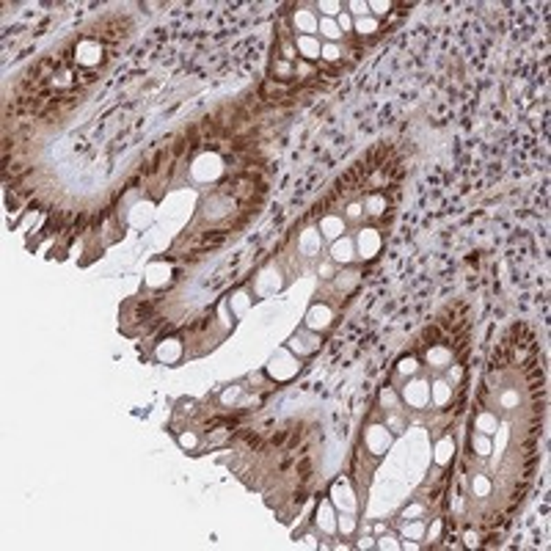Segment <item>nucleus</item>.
Returning <instances> with one entry per match:
<instances>
[{
    "label": "nucleus",
    "mask_w": 551,
    "mask_h": 551,
    "mask_svg": "<svg viewBox=\"0 0 551 551\" xmlns=\"http://www.w3.org/2000/svg\"><path fill=\"white\" fill-rule=\"evenodd\" d=\"M295 372H298V361L289 356L287 350H279L270 361V375L276 381H284V378H292Z\"/></svg>",
    "instance_id": "1"
},
{
    "label": "nucleus",
    "mask_w": 551,
    "mask_h": 551,
    "mask_svg": "<svg viewBox=\"0 0 551 551\" xmlns=\"http://www.w3.org/2000/svg\"><path fill=\"white\" fill-rule=\"evenodd\" d=\"M405 400H408V405H414V408H422L427 400H430V386L427 383H422V381H414V383H408L405 386Z\"/></svg>",
    "instance_id": "2"
},
{
    "label": "nucleus",
    "mask_w": 551,
    "mask_h": 551,
    "mask_svg": "<svg viewBox=\"0 0 551 551\" xmlns=\"http://www.w3.org/2000/svg\"><path fill=\"white\" fill-rule=\"evenodd\" d=\"M378 248H381V237L375 234V229H364L358 234V254H361V259H372L378 254Z\"/></svg>",
    "instance_id": "3"
},
{
    "label": "nucleus",
    "mask_w": 551,
    "mask_h": 551,
    "mask_svg": "<svg viewBox=\"0 0 551 551\" xmlns=\"http://www.w3.org/2000/svg\"><path fill=\"white\" fill-rule=\"evenodd\" d=\"M331 325V309L328 306H312V312L306 317V328L312 331H322Z\"/></svg>",
    "instance_id": "4"
},
{
    "label": "nucleus",
    "mask_w": 551,
    "mask_h": 551,
    "mask_svg": "<svg viewBox=\"0 0 551 551\" xmlns=\"http://www.w3.org/2000/svg\"><path fill=\"white\" fill-rule=\"evenodd\" d=\"M334 501H336V507H342L345 513H350V510L356 507L353 491L348 488V483H345V480H339V483L334 485Z\"/></svg>",
    "instance_id": "5"
},
{
    "label": "nucleus",
    "mask_w": 551,
    "mask_h": 551,
    "mask_svg": "<svg viewBox=\"0 0 551 551\" xmlns=\"http://www.w3.org/2000/svg\"><path fill=\"white\" fill-rule=\"evenodd\" d=\"M331 256H334V262H342V265L353 262V240H348V237L336 240L334 248H331Z\"/></svg>",
    "instance_id": "6"
},
{
    "label": "nucleus",
    "mask_w": 551,
    "mask_h": 551,
    "mask_svg": "<svg viewBox=\"0 0 551 551\" xmlns=\"http://www.w3.org/2000/svg\"><path fill=\"white\" fill-rule=\"evenodd\" d=\"M298 50H301V55L303 58H309V61H314V58H320V42L314 39V36H298Z\"/></svg>",
    "instance_id": "7"
},
{
    "label": "nucleus",
    "mask_w": 551,
    "mask_h": 551,
    "mask_svg": "<svg viewBox=\"0 0 551 551\" xmlns=\"http://www.w3.org/2000/svg\"><path fill=\"white\" fill-rule=\"evenodd\" d=\"M317 524H320L322 532H334L336 529V518H334V510H331L328 501H322L320 510H317Z\"/></svg>",
    "instance_id": "8"
},
{
    "label": "nucleus",
    "mask_w": 551,
    "mask_h": 551,
    "mask_svg": "<svg viewBox=\"0 0 551 551\" xmlns=\"http://www.w3.org/2000/svg\"><path fill=\"white\" fill-rule=\"evenodd\" d=\"M157 358H160V361H166V364H168V361H177V358H179V342L177 339L163 342L160 348H157Z\"/></svg>",
    "instance_id": "9"
},
{
    "label": "nucleus",
    "mask_w": 551,
    "mask_h": 551,
    "mask_svg": "<svg viewBox=\"0 0 551 551\" xmlns=\"http://www.w3.org/2000/svg\"><path fill=\"white\" fill-rule=\"evenodd\" d=\"M367 441H369V447H372L375 452H383L386 447H389V433L383 430V427H372Z\"/></svg>",
    "instance_id": "10"
},
{
    "label": "nucleus",
    "mask_w": 551,
    "mask_h": 551,
    "mask_svg": "<svg viewBox=\"0 0 551 551\" xmlns=\"http://www.w3.org/2000/svg\"><path fill=\"white\" fill-rule=\"evenodd\" d=\"M322 232H325V237H339L342 232H345V223H342V218H325L322 220Z\"/></svg>",
    "instance_id": "11"
},
{
    "label": "nucleus",
    "mask_w": 551,
    "mask_h": 551,
    "mask_svg": "<svg viewBox=\"0 0 551 551\" xmlns=\"http://www.w3.org/2000/svg\"><path fill=\"white\" fill-rule=\"evenodd\" d=\"M320 33L325 36V39H331V42H336V39L342 36V31L331 17H325V19H320Z\"/></svg>",
    "instance_id": "12"
},
{
    "label": "nucleus",
    "mask_w": 551,
    "mask_h": 551,
    "mask_svg": "<svg viewBox=\"0 0 551 551\" xmlns=\"http://www.w3.org/2000/svg\"><path fill=\"white\" fill-rule=\"evenodd\" d=\"M427 361H430L433 367H444L452 361V353H447L444 348H433L430 353H427Z\"/></svg>",
    "instance_id": "13"
},
{
    "label": "nucleus",
    "mask_w": 551,
    "mask_h": 551,
    "mask_svg": "<svg viewBox=\"0 0 551 551\" xmlns=\"http://www.w3.org/2000/svg\"><path fill=\"white\" fill-rule=\"evenodd\" d=\"M452 397V389H450V383H444V381H438V383H433V400L438 402V405H444L447 400Z\"/></svg>",
    "instance_id": "14"
},
{
    "label": "nucleus",
    "mask_w": 551,
    "mask_h": 551,
    "mask_svg": "<svg viewBox=\"0 0 551 551\" xmlns=\"http://www.w3.org/2000/svg\"><path fill=\"white\" fill-rule=\"evenodd\" d=\"M295 22H298V28L301 31H306V36H312V31H314V17H312V11H298V17H295Z\"/></svg>",
    "instance_id": "15"
},
{
    "label": "nucleus",
    "mask_w": 551,
    "mask_h": 551,
    "mask_svg": "<svg viewBox=\"0 0 551 551\" xmlns=\"http://www.w3.org/2000/svg\"><path fill=\"white\" fill-rule=\"evenodd\" d=\"M452 452H455V444H452V438H444L438 444V455H435V460L438 463H447V460L452 458Z\"/></svg>",
    "instance_id": "16"
},
{
    "label": "nucleus",
    "mask_w": 551,
    "mask_h": 551,
    "mask_svg": "<svg viewBox=\"0 0 551 551\" xmlns=\"http://www.w3.org/2000/svg\"><path fill=\"white\" fill-rule=\"evenodd\" d=\"M356 31L361 36H364V33H375V31H378V22H375L372 17H361V19H356Z\"/></svg>",
    "instance_id": "17"
},
{
    "label": "nucleus",
    "mask_w": 551,
    "mask_h": 551,
    "mask_svg": "<svg viewBox=\"0 0 551 551\" xmlns=\"http://www.w3.org/2000/svg\"><path fill=\"white\" fill-rule=\"evenodd\" d=\"M348 9L353 11L358 19H361V17H369V3H367V0H353V3H348Z\"/></svg>",
    "instance_id": "18"
},
{
    "label": "nucleus",
    "mask_w": 551,
    "mask_h": 551,
    "mask_svg": "<svg viewBox=\"0 0 551 551\" xmlns=\"http://www.w3.org/2000/svg\"><path fill=\"white\" fill-rule=\"evenodd\" d=\"M471 447L477 450V455H491V441L485 438V435H477V438H471Z\"/></svg>",
    "instance_id": "19"
},
{
    "label": "nucleus",
    "mask_w": 551,
    "mask_h": 551,
    "mask_svg": "<svg viewBox=\"0 0 551 551\" xmlns=\"http://www.w3.org/2000/svg\"><path fill=\"white\" fill-rule=\"evenodd\" d=\"M477 427H480L483 433H493L496 430V419H493L491 414H483L480 419H477Z\"/></svg>",
    "instance_id": "20"
},
{
    "label": "nucleus",
    "mask_w": 551,
    "mask_h": 551,
    "mask_svg": "<svg viewBox=\"0 0 551 551\" xmlns=\"http://www.w3.org/2000/svg\"><path fill=\"white\" fill-rule=\"evenodd\" d=\"M367 207H369L372 215H381V212L386 210V199H383V196H372V199L367 201Z\"/></svg>",
    "instance_id": "21"
},
{
    "label": "nucleus",
    "mask_w": 551,
    "mask_h": 551,
    "mask_svg": "<svg viewBox=\"0 0 551 551\" xmlns=\"http://www.w3.org/2000/svg\"><path fill=\"white\" fill-rule=\"evenodd\" d=\"M336 529H342V534H350L353 529H356V521L345 513V516H339V521H336Z\"/></svg>",
    "instance_id": "22"
},
{
    "label": "nucleus",
    "mask_w": 551,
    "mask_h": 551,
    "mask_svg": "<svg viewBox=\"0 0 551 551\" xmlns=\"http://www.w3.org/2000/svg\"><path fill=\"white\" fill-rule=\"evenodd\" d=\"M391 9V3L386 0H378V3H369V14H378V17H386V11Z\"/></svg>",
    "instance_id": "23"
},
{
    "label": "nucleus",
    "mask_w": 551,
    "mask_h": 551,
    "mask_svg": "<svg viewBox=\"0 0 551 551\" xmlns=\"http://www.w3.org/2000/svg\"><path fill=\"white\" fill-rule=\"evenodd\" d=\"M424 534V526L422 524H405V537H411V540H419Z\"/></svg>",
    "instance_id": "24"
},
{
    "label": "nucleus",
    "mask_w": 551,
    "mask_h": 551,
    "mask_svg": "<svg viewBox=\"0 0 551 551\" xmlns=\"http://www.w3.org/2000/svg\"><path fill=\"white\" fill-rule=\"evenodd\" d=\"M320 52H322V58H325V61H336V58L342 55V50L336 47V44H325Z\"/></svg>",
    "instance_id": "25"
},
{
    "label": "nucleus",
    "mask_w": 551,
    "mask_h": 551,
    "mask_svg": "<svg viewBox=\"0 0 551 551\" xmlns=\"http://www.w3.org/2000/svg\"><path fill=\"white\" fill-rule=\"evenodd\" d=\"M179 444H182L185 450H193L196 444H199V438H196L193 433H182V435H179Z\"/></svg>",
    "instance_id": "26"
},
{
    "label": "nucleus",
    "mask_w": 551,
    "mask_h": 551,
    "mask_svg": "<svg viewBox=\"0 0 551 551\" xmlns=\"http://www.w3.org/2000/svg\"><path fill=\"white\" fill-rule=\"evenodd\" d=\"M400 372L414 375L416 372V358H402V361H400Z\"/></svg>",
    "instance_id": "27"
},
{
    "label": "nucleus",
    "mask_w": 551,
    "mask_h": 551,
    "mask_svg": "<svg viewBox=\"0 0 551 551\" xmlns=\"http://www.w3.org/2000/svg\"><path fill=\"white\" fill-rule=\"evenodd\" d=\"M320 11H322V14H328V17H331V14H336V11H342V3H328V0H325V3H320Z\"/></svg>",
    "instance_id": "28"
},
{
    "label": "nucleus",
    "mask_w": 551,
    "mask_h": 551,
    "mask_svg": "<svg viewBox=\"0 0 551 551\" xmlns=\"http://www.w3.org/2000/svg\"><path fill=\"white\" fill-rule=\"evenodd\" d=\"M378 546H381V549H400V543L394 540L391 534H386V537H381V540H378Z\"/></svg>",
    "instance_id": "29"
},
{
    "label": "nucleus",
    "mask_w": 551,
    "mask_h": 551,
    "mask_svg": "<svg viewBox=\"0 0 551 551\" xmlns=\"http://www.w3.org/2000/svg\"><path fill=\"white\" fill-rule=\"evenodd\" d=\"M474 491L480 493V496H485V493H488V480H485V477H477V480H474Z\"/></svg>",
    "instance_id": "30"
},
{
    "label": "nucleus",
    "mask_w": 551,
    "mask_h": 551,
    "mask_svg": "<svg viewBox=\"0 0 551 551\" xmlns=\"http://www.w3.org/2000/svg\"><path fill=\"white\" fill-rule=\"evenodd\" d=\"M336 25H339V31H342V33H345V31H350V28H353V19H350L348 14H342V17H339V22H336Z\"/></svg>",
    "instance_id": "31"
},
{
    "label": "nucleus",
    "mask_w": 551,
    "mask_h": 551,
    "mask_svg": "<svg viewBox=\"0 0 551 551\" xmlns=\"http://www.w3.org/2000/svg\"><path fill=\"white\" fill-rule=\"evenodd\" d=\"M381 400H383V405H394V402H397V397H394V391H389V389H386V391H383V394H381Z\"/></svg>",
    "instance_id": "32"
},
{
    "label": "nucleus",
    "mask_w": 551,
    "mask_h": 551,
    "mask_svg": "<svg viewBox=\"0 0 551 551\" xmlns=\"http://www.w3.org/2000/svg\"><path fill=\"white\" fill-rule=\"evenodd\" d=\"M463 540H466V546H480V537H477L474 532H466V537H463Z\"/></svg>",
    "instance_id": "33"
},
{
    "label": "nucleus",
    "mask_w": 551,
    "mask_h": 551,
    "mask_svg": "<svg viewBox=\"0 0 551 551\" xmlns=\"http://www.w3.org/2000/svg\"><path fill=\"white\" fill-rule=\"evenodd\" d=\"M358 215H361V207H358V204H350L348 207V218H358Z\"/></svg>",
    "instance_id": "34"
},
{
    "label": "nucleus",
    "mask_w": 551,
    "mask_h": 551,
    "mask_svg": "<svg viewBox=\"0 0 551 551\" xmlns=\"http://www.w3.org/2000/svg\"><path fill=\"white\" fill-rule=\"evenodd\" d=\"M240 394V389H229V391H223V402H232V400Z\"/></svg>",
    "instance_id": "35"
},
{
    "label": "nucleus",
    "mask_w": 551,
    "mask_h": 551,
    "mask_svg": "<svg viewBox=\"0 0 551 551\" xmlns=\"http://www.w3.org/2000/svg\"><path fill=\"white\" fill-rule=\"evenodd\" d=\"M438 534H441V521H435V524H433V529H430V540H435Z\"/></svg>",
    "instance_id": "36"
},
{
    "label": "nucleus",
    "mask_w": 551,
    "mask_h": 551,
    "mask_svg": "<svg viewBox=\"0 0 551 551\" xmlns=\"http://www.w3.org/2000/svg\"><path fill=\"white\" fill-rule=\"evenodd\" d=\"M419 513H422V507H419V504H414L411 510H405V516H419Z\"/></svg>",
    "instance_id": "37"
},
{
    "label": "nucleus",
    "mask_w": 551,
    "mask_h": 551,
    "mask_svg": "<svg viewBox=\"0 0 551 551\" xmlns=\"http://www.w3.org/2000/svg\"><path fill=\"white\" fill-rule=\"evenodd\" d=\"M450 381H460V369H458V367L450 372Z\"/></svg>",
    "instance_id": "38"
},
{
    "label": "nucleus",
    "mask_w": 551,
    "mask_h": 551,
    "mask_svg": "<svg viewBox=\"0 0 551 551\" xmlns=\"http://www.w3.org/2000/svg\"><path fill=\"white\" fill-rule=\"evenodd\" d=\"M358 546H361V549H369V546H375V543H372V540H369V537H364V540H361V543H358Z\"/></svg>",
    "instance_id": "39"
}]
</instances>
